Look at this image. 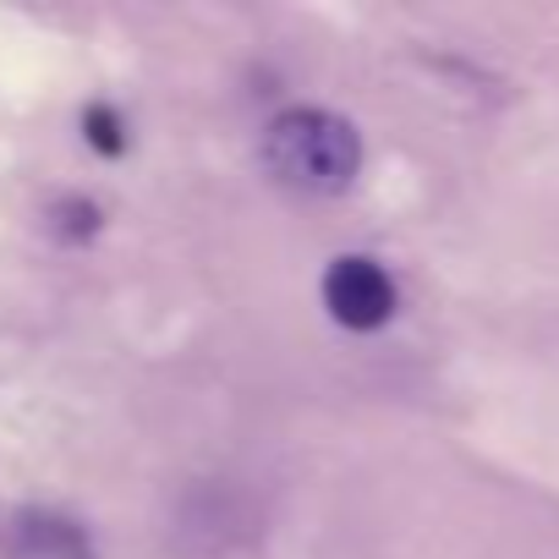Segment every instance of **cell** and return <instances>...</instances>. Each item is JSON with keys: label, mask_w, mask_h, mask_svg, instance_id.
<instances>
[{"label": "cell", "mask_w": 559, "mask_h": 559, "mask_svg": "<svg viewBox=\"0 0 559 559\" xmlns=\"http://www.w3.org/2000/svg\"><path fill=\"white\" fill-rule=\"evenodd\" d=\"M258 159L280 187L308 192V198H335L357 181L362 138L352 121H341L330 110H286L263 127Z\"/></svg>", "instance_id": "6da1fadb"}, {"label": "cell", "mask_w": 559, "mask_h": 559, "mask_svg": "<svg viewBox=\"0 0 559 559\" xmlns=\"http://www.w3.org/2000/svg\"><path fill=\"white\" fill-rule=\"evenodd\" d=\"M324 308L335 324L368 335V330H384L395 319V280L384 274V263L362 258V252H346L324 269Z\"/></svg>", "instance_id": "7a4b0ae2"}, {"label": "cell", "mask_w": 559, "mask_h": 559, "mask_svg": "<svg viewBox=\"0 0 559 559\" xmlns=\"http://www.w3.org/2000/svg\"><path fill=\"white\" fill-rule=\"evenodd\" d=\"M17 543H23L28 559H88L83 532L72 521H56V515H23Z\"/></svg>", "instance_id": "3957f363"}, {"label": "cell", "mask_w": 559, "mask_h": 559, "mask_svg": "<svg viewBox=\"0 0 559 559\" xmlns=\"http://www.w3.org/2000/svg\"><path fill=\"white\" fill-rule=\"evenodd\" d=\"M83 138H88V148L105 154V159L127 154V121H121V110H116V105H88V110H83Z\"/></svg>", "instance_id": "277c9868"}, {"label": "cell", "mask_w": 559, "mask_h": 559, "mask_svg": "<svg viewBox=\"0 0 559 559\" xmlns=\"http://www.w3.org/2000/svg\"><path fill=\"white\" fill-rule=\"evenodd\" d=\"M50 219H56V236H67V241H88L94 230H99V203H88V198H61L56 209H50Z\"/></svg>", "instance_id": "5b68a950"}]
</instances>
